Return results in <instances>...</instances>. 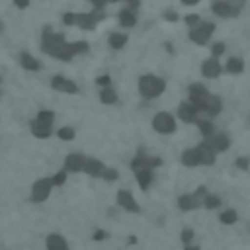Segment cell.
Masks as SVG:
<instances>
[{
    "label": "cell",
    "mask_w": 250,
    "mask_h": 250,
    "mask_svg": "<svg viewBox=\"0 0 250 250\" xmlns=\"http://www.w3.org/2000/svg\"><path fill=\"white\" fill-rule=\"evenodd\" d=\"M188 94H189V102L199 109V113H207V115L221 113L223 102L219 100V96L211 94L203 84H191Z\"/></svg>",
    "instance_id": "obj_1"
},
{
    "label": "cell",
    "mask_w": 250,
    "mask_h": 250,
    "mask_svg": "<svg viewBox=\"0 0 250 250\" xmlns=\"http://www.w3.org/2000/svg\"><path fill=\"white\" fill-rule=\"evenodd\" d=\"M41 49H43L47 55H51V57H55V59H61V61H70V59H72L70 43H66L62 35L51 33V29H45L43 41H41Z\"/></svg>",
    "instance_id": "obj_2"
},
{
    "label": "cell",
    "mask_w": 250,
    "mask_h": 250,
    "mask_svg": "<svg viewBox=\"0 0 250 250\" xmlns=\"http://www.w3.org/2000/svg\"><path fill=\"white\" fill-rule=\"evenodd\" d=\"M166 90V82L160 78V76H154V74H145L139 78V94L146 100H152V98H158L162 92Z\"/></svg>",
    "instance_id": "obj_3"
},
{
    "label": "cell",
    "mask_w": 250,
    "mask_h": 250,
    "mask_svg": "<svg viewBox=\"0 0 250 250\" xmlns=\"http://www.w3.org/2000/svg\"><path fill=\"white\" fill-rule=\"evenodd\" d=\"M207 193L209 191H207L205 186H197V189L193 193H184V195L178 197V207L182 211H193V209L203 205V199H205Z\"/></svg>",
    "instance_id": "obj_4"
},
{
    "label": "cell",
    "mask_w": 250,
    "mask_h": 250,
    "mask_svg": "<svg viewBox=\"0 0 250 250\" xmlns=\"http://www.w3.org/2000/svg\"><path fill=\"white\" fill-rule=\"evenodd\" d=\"M152 129H154L156 133H160V135H170V133H174V131H176V119H174V115L168 113V111L156 113V115L152 117Z\"/></svg>",
    "instance_id": "obj_5"
},
{
    "label": "cell",
    "mask_w": 250,
    "mask_h": 250,
    "mask_svg": "<svg viewBox=\"0 0 250 250\" xmlns=\"http://www.w3.org/2000/svg\"><path fill=\"white\" fill-rule=\"evenodd\" d=\"M51 189H53L51 178H41V180L33 182V186H31V201H33V203H43V201H47V197L51 195Z\"/></svg>",
    "instance_id": "obj_6"
},
{
    "label": "cell",
    "mask_w": 250,
    "mask_h": 250,
    "mask_svg": "<svg viewBox=\"0 0 250 250\" xmlns=\"http://www.w3.org/2000/svg\"><path fill=\"white\" fill-rule=\"evenodd\" d=\"M160 164H162V160H160L158 156H150V154H146L145 150H139L137 156L131 160L133 172H135V170H141V168H150V170H154V168H158Z\"/></svg>",
    "instance_id": "obj_7"
},
{
    "label": "cell",
    "mask_w": 250,
    "mask_h": 250,
    "mask_svg": "<svg viewBox=\"0 0 250 250\" xmlns=\"http://www.w3.org/2000/svg\"><path fill=\"white\" fill-rule=\"evenodd\" d=\"M211 33H213V23H197V25H193V29L189 31V37H191L193 43L203 45V43L211 37Z\"/></svg>",
    "instance_id": "obj_8"
},
{
    "label": "cell",
    "mask_w": 250,
    "mask_h": 250,
    "mask_svg": "<svg viewBox=\"0 0 250 250\" xmlns=\"http://www.w3.org/2000/svg\"><path fill=\"white\" fill-rule=\"evenodd\" d=\"M178 117L184 121V123H195L199 119V109L188 100V102H182L180 107H178Z\"/></svg>",
    "instance_id": "obj_9"
},
{
    "label": "cell",
    "mask_w": 250,
    "mask_h": 250,
    "mask_svg": "<svg viewBox=\"0 0 250 250\" xmlns=\"http://www.w3.org/2000/svg\"><path fill=\"white\" fill-rule=\"evenodd\" d=\"M117 205H119L121 209H125V211H129V213H139V211H141V207H139V203L135 201L133 193L127 191V189H119V191H117Z\"/></svg>",
    "instance_id": "obj_10"
},
{
    "label": "cell",
    "mask_w": 250,
    "mask_h": 250,
    "mask_svg": "<svg viewBox=\"0 0 250 250\" xmlns=\"http://www.w3.org/2000/svg\"><path fill=\"white\" fill-rule=\"evenodd\" d=\"M51 86H53V90H57V92H62V94H76L78 92V86L70 80V78H64V76H53V80H51Z\"/></svg>",
    "instance_id": "obj_11"
},
{
    "label": "cell",
    "mask_w": 250,
    "mask_h": 250,
    "mask_svg": "<svg viewBox=\"0 0 250 250\" xmlns=\"http://www.w3.org/2000/svg\"><path fill=\"white\" fill-rule=\"evenodd\" d=\"M197 150H199V158H201V164H203V166H211V164L215 162L217 152L213 150V146H211V143H209L207 139H203V141L197 145Z\"/></svg>",
    "instance_id": "obj_12"
},
{
    "label": "cell",
    "mask_w": 250,
    "mask_h": 250,
    "mask_svg": "<svg viewBox=\"0 0 250 250\" xmlns=\"http://www.w3.org/2000/svg\"><path fill=\"white\" fill-rule=\"evenodd\" d=\"M84 154H78V152H70L66 158H64V172H72V174H78L82 172V166H84Z\"/></svg>",
    "instance_id": "obj_13"
},
{
    "label": "cell",
    "mask_w": 250,
    "mask_h": 250,
    "mask_svg": "<svg viewBox=\"0 0 250 250\" xmlns=\"http://www.w3.org/2000/svg\"><path fill=\"white\" fill-rule=\"evenodd\" d=\"M221 70H223V68H221L217 57H211V59L203 61V64H201V72H203L205 78H217V76L221 74Z\"/></svg>",
    "instance_id": "obj_14"
},
{
    "label": "cell",
    "mask_w": 250,
    "mask_h": 250,
    "mask_svg": "<svg viewBox=\"0 0 250 250\" xmlns=\"http://www.w3.org/2000/svg\"><path fill=\"white\" fill-rule=\"evenodd\" d=\"M104 164L96 158H84V166H82V172L88 174V176H94V178H102V172H104Z\"/></svg>",
    "instance_id": "obj_15"
},
{
    "label": "cell",
    "mask_w": 250,
    "mask_h": 250,
    "mask_svg": "<svg viewBox=\"0 0 250 250\" xmlns=\"http://www.w3.org/2000/svg\"><path fill=\"white\" fill-rule=\"evenodd\" d=\"M207 141L211 143V146H213L215 152H225L230 146L229 135H225V133H213V137H209Z\"/></svg>",
    "instance_id": "obj_16"
},
{
    "label": "cell",
    "mask_w": 250,
    "mask_h": 250,
    "mask_svg": "<svg viewBox=\"0 0 250 250\" xmlns=\"http://www.w3.org/2000/svg\"><path fill=\"white\" fill-rule=\"evenodd\" d=\"M135 180L137 184L141 186V189H148L150 184L154 182V172L150 168H141V170H135Z\"/></svg>",
    "instance_id": "obj_17"
},
{
    "label": "cell",
    "mask_w": 250,
    "mask_h": 250,
    "mask_svg": "<svg viewBox=\"0 0 250 250\" xmlns=\"http://www.w3.org/2000/svg\"><path fill=\"white\" fill-rule=\"evenodd\" d=\"M182 164L188 166V168H193V166H199V164H201L197 146H193V148H186V150L182 152Z\"/></svg>",
    "instance_id": "obj_18"
},
{
    "label": "cell",
    "mask_w": 250,
    "mask_h": 250,
    "mask_svg": "<svg viewBox=\"0 0 250 250\" xmlns=\"http://www.w3.org/2000/svg\"><path fill=\"white\" fill-rule=\"evenodd\" d=\"M45 244H47V250H70L68 248V242L61 234H57V232L49 234L47 240H45Z\"/></svg>",
    "instance_id": "obj_19"
},
{
    "label": "cell",
    "mask_w": 250,
    "mask_h": 250,
    "mask_svg": "<svg viewBox=\"0 0 250 250\" xmlns=\"http://www.w3.org/2000/svg\"><path fill=\"white\" fill-rule=\"evenodd\" d=\"M29 129H31V135L37 137V139H47L51 135V127L45 125V123H41V121H37V119H33L29 123Z\"/></svg>",
    "instance_id": "obj_20"
},
{
    "label": "cell",
    "mask_w": 250,
    "mask_h": 250,
    "mask_svg": "<svg viewBox=\"0 0 250 250\" xmlns=\"http://www.w3.org/2000/svg\"><path fill=\"white\" fill-rule=\"evenodd\" d=\"M20 64H21L25 70H39V68H41V62H39L35 57H31L29 53H21V55H20Z\"/></svg>",
    "instance_id": "obj_21"
},
{
    "label": "cell",
    "mask_w": 250,
    "mask_h": 250,
    "mask_svg": "<svg viewBox=\"0 0 250 250\" xmlns=\"http://www.w3.org/2000/svg\"><path fill=\"white\" fill-rule=\"evenodd\" d=\"M195 125H197L199 133L203 135V139H209V137H213V133H215V127H213V123H211L209 119H197V121H195Z\"/></svg>",
    "instance_id": "obj_22"
},
{
    "label": "cell",
    "mask_w": 250,
    "mask_h": 250,
    "mask_svg": "<svg viewBox=\"0 0 250 250\" xmlns=\"http://www.w3.org/2000/svg\"><path fill=\"white\" fill-rule=\"evenodd\" d=\"M225 70H227L229 74H240V72L244 70V62H242V59H234V57L229 59Z\"/></svg>",
    "instance_id": "obj_23"
},
{
    "label": "cell",
    "mask_w": 250,
    "mask_h": 250,
    "mask_svg": "<svg viewBox=\"0 0 250 250\" xmlns=\"http://www.w3.org/2000/svg\"><path fill=\"white\" fill-rule=\"evenodd\" d=\"M100 100H102V104H115L117 102V94H115V90L111 86H105L100 92Z\"/></svg>",
    "instance_id": "obj_24"
},
{
    "label": "cell",
    "mask_w": 250,
    "mask_h": 250,
    "mask_svg": "<svg viewBox=\"0 0 250 250\" xmlns=\"http://www.w3.org/2000/svg\"><path fill=\"white\" fill-rule=\"evenodd\" d=\"M219 221H221L223 225H234V223L238 221V215H236L234 209H227V211H223V213L219 215Z\"/></svg>",
    "instance_id": "obj_25"
},
{
    "label": "cell",
    "mask_w": 250,
    "mask_h": 250,
    "mask_svg": "<svg viewBox=\"0 0 250 250\" xmlns=\"http://www.w3.org/2000/svg\"><path fill=\"white\" fill-rule=\"evenodd\" d=\"M37 121H41V123H45V125H49V127H53V121H55V113L51 111V109H41L39 113H37V117H35Z\"/></svg>",
    "instance_id": "obj_26"
},
{
    "label": "cell",
    "mask_w": 250,
    "mask_h": 250,
    "mask_svg": "<svg viewBox=\"0 0 250 250\" xmlns=\"http://www.w3.org/2000/svg\"><path fill=\"white\" fill-rule=\"evenodd\" d=\"M221 205V197L219 195H213V193H207L205 199H203V207L205 209H217Z\"/></svg>",
    "instance_id": "obj_27"
},
{
    "label": "cell",
    "mask_w": 250,
    "mask_h": 250,
    "mask_svg": "<svg viewBox=\"0 0 250 250\" xmlns=\"http://www.w3.org/2000/svg\"><path fill=\"white\" fill-rule=\"evenodd\" d=\"M125 43H127V37H125L123 33H113V35L109 37V45H111L113 49H121Z\"/></svg>",
    "instance_id": "obj_28"
},
{
    "label": "cell",
    "mask_w": 250,
    "mask_h": 250,
    "mask_svg": "<svg viewBox=\"0 0 250 250\" xmlns=\"http://www.w3.org/2000/svg\"><path fill=\"white\" fill-rule=\"evenodd\" d=\"M57 135H59V139H62V141H72L74 135H76V131H74L72 127H61Z\"/></svg>",
    "instance_id": "obj_29"
},
{
    "label": "cell",
    "mask_w": 250,
    "mask_h": 250,
    "mask_svg": "<svg viewBox=\"0 0 250 250\" xmlns=\"http://www.w3.org/2000/svg\"><path fill=\"white\" fill-rule=\"evenodd\" d=\"M102 178H104L105 182H115V180L119 178V174H117V170H115V168H104Z\"/></svg>",
    "instance_id": "obj_30"
},
{
    "label": "cell",
    "mask_w": 250,
    "mask_h": 250,
    "mask_svg": "<svg viewBox=\"0 0 250 250\" xmlns=\"http://www.w3.org/2000/svg\"><path fill=\"white\" fill-rule=\"evenodd\" d=\"M51 182H53V188H57V186H62V184L66 182V172H64V168H62L61 172H57L55 176H51Z\"/></svg>",
    "instance_id": "obj_31"
},
{
    "label": "cell",
    "mask_w": 250,
    "mask_h": 250,
    "mask_svg": "<svg viewBox=\"0 0 250 250\" xmlns=\"http://www.w3.org/2000/svg\"><path fill=\"white\" fill-rule=\"evenodd\" d=\"M234 166L240 168V170H248V166H250V156H240V158H236Z\"/></svg>",
    "instance_id": "obj_32"
},
{
    "label": "cell",
    "mask_w": 250,
    "mask_h": 250,
    "mask_svg": "<svg viewBox=\"0 0 250 250\" xmlns=\"http://www.w3.org/2000/svg\"><path fill=\"white\" fill-rule=\"evenodd\" d=\"M191 238H193V229H184L182 230V242L184 244H189Z\"/></svg>",
    "instance_id": "obj_33"
},
{
    "label": "cell",
    "mask_w": 250,
    "mask_h": 250,
    "mask_svg": "<svg viewBox=\"0 0 250 250\" xmlns=\"http://www.w3.org/2000/svg\"><path fill=\"white\" fill-rule=\"evenodd\" d=\"M121 23H123V25H133V23H135V18H133V14H129V12H123V14H121Z\"/></svg>",
    "instance_id": "obj_34"
},
{
    "label": "cell",
    "mask_w": 250,
    "mask_h": 250,
    "mask_svg": "<svg viewBox=\"0 0 250 250\" xmlns=\"http://www.w3.org/2000/svg\"><path fill=\"white\" fill-rule=\"evenodd\" d=\"M92 238H94V240H104V238H107V232H105V230H102V229H98V230H94Z\"/></svg>",
    "instance_id": "obj_35"
},
{
    "label": "cell",
    "mask_w": 250,
    "mask_h": 250,
    "mask_svg": "<svg viewBox=\"0 0 250 250\" xmlns=\"http://www.w3.org/2000/svg\"><path fill=\"white\" fill-rule=\"evenodd\" d=\"M223 51H225V45L223 43H215L213 45V57H219Z\"/></svg>",
    "instance_id": "obj_36"
},
{
    "label": "cell",
    "mask_w": 250,
    "mask_h": 250,
    "mask_svg": "<svg viewBox=\"0 0 250 250\" xmlns=\"http://www.w3.org/2000/svg\"><path fill=\"white\" fill-rule=\"evenodd\" d=\"M98 84L105 88V86H109V84H111V78H109L107 74H104V76H100V78H98Z\"/></svg>",
    "instance_id": "obj_37"
},
{
    "label": "cell",
    "mask_w": 250,
    "mask_h": 250,
    "mask_svg": "<svg viewBox=\"0 0 250 250\" xmlns=\"http://www.w3.org/2000/svg\"><path fill=\"white\" fill-rule=\"evenodd\" d=\"M14 4H16L18 8H27V4H29V0H14Z\"/></svg>",
    "instance_id": "obj_38"
},
{
    "label": "cell",
    "mask_w": 250,
    "mask_h": 250,
    "mask_svg": "<svg viewBox=\"0 0 250 250\" xmlns=\"http://www.w3.org/2000/svg\"><path fill=\"white\" fill-rule=\"evenodd\" d=\"M184 250H199V246H193V244H186Z\"/></svg>",
    "instance_id": "obj_39"
},
{
    "label": "cell",
    "mask_w": 250,
    "mask_h": 250,
    "mask_svg": "<svg viewBox=\"0 0 250 250\" xmlns=\"http://www.w3.org/2000/svg\"><path fill=\"white\" fill-rule=\"evenodd\" d=\"M0 31H2V21H0Z\"/></svg>",
    "instance_id": "obj_40"
}]
</instances>
